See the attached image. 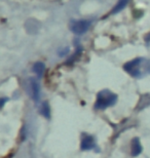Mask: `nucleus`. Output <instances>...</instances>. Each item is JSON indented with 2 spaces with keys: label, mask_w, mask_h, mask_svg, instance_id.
<instances>
[{
  "label": "nucleus",
  "mask_w": 150,
  "mask_h": 158,
  "mask_svg": "<svg viewBox=\"0 0 150 158\" xmlns=\"http://www.w3.org/2000/svg\"><path fill=\"white\" fill-rule=\"evenodd\" d=\"M146 41H150V33L146 36Z\"/></svg>",
  "instance_id": "obj_10"
},
{
  "label": "nucleus",
  "mask_w": 150,
  "mask_h": 158,
  "mask_svg": "<svg viewBox=\"0 0 150 158\" xmlns=\"http://www.w3.org/2000/svg\"><path fill=\"white\" fill-rule=\"evenodd\" d=\"M33 70H34L35 73L37 74L38 77H42V75L44 73V70H45V66H44L43 63L37 62L36 64H34V66H33Z\"/></svg>",
  "instance_id": "obj_7"
},
{
  "label": "nucleus",
  "mask_w": 150,
  "mask_h": 158,
  "mask_svg": "<svg viewBox=\"0 0 150 158\" xmlns=\"http://www.w3.org/2000/svg\"><path fill=\"white\" fill-rule=\"evenodd\" d=\"M95 147V140L92 135H85L82 138L80 148L81 150H91Z\"/></svg>",
  "instance_id": "obj_5"
},
{
  "label": "nucleus",
  "mask_w": 150,
  "mask_h": 158,
  "mask_svg": "<svg viewBox=\"0 0 150 158\" xmlns=\"http://www.w3.org/2000/svg\"><path fill=\"white\" fill-rule=\"evenodd\" d=\"M90 26L91 22L88 20H75L70 23V30L77 35H81L87 32Z\"/></svg>",
  "instance_id": "obj_3"
},
{
  "label": "nucleus",
  "mask_w": 150,
  "mask_h": 158,
  "mask_svg": "<svg viewBox=\"0 0 150 158\" xmlns=\"http://www.w3.org/2000/svg\"><path fill=\"white\" fill-rule=\"evenodd\" d=\"M30 87H31V94H32V99L34 101L39 100V94H40V87L39 83L37 82L36 79L30 78Z\"/></svg>",
  "instance_id": "obj_4"
},
{
  "label": "nucleus",
  "mask_w": 150,
  "mask_h": 158,
  "mask_svg": "<svg viewBox=\"0 0 150 158\" xmlns=\"http://www.w3.org/2000/svg\"><path fill=\"white\" fill-rule=\"evenodd\" d=\"M141 152H142V146L141 143H140V140L138 138L134 139L132 142V155L138 156Z\"/></svg>",
  "instance_id": "obj_6"
},
{
  "label": "nucleus",
  "mask_w": 150,
  "mask_h": 158,
  "mask_svg": "<svg viewBox=\"0 0 150 158\" xmlns=\"http://www.w3.org/2000/svg\"><path fill=\"white\" fill-rule=\"evenodd\" d=\"M127 1H129V0H119V1L117 2V4L115 5V7H114V9L112 10V14H116V12H118L122 8H124V6L127 4Z\"/></svg>",
  "instance_id": "obj_9"
},
{
  "label": "nucleus",
  "mask_w": 150,
  "mask_h": 158,
  "mask_svg": "<svg viewBox=\"0 0 150 158\" xmlns=\"http://www.w3.org/2000/svg\"><path fill=\"white\" fill-rule=\"evenodd\" d=\"M117 100L116 94H112L109 90H102L98 94L97 102H96V108L105 109L107 107L113 106Z\"/></svg>",
  "instance_id": "obj_2"
},
{
  "label": "nucleus",
  "mask_w": 150,
  "mask_h": 158,
  "mask_svg": "<svg viewBox=\"0 0 150 158\" xmlns=\"http://www.w3.org/2000/svg\"><path fill=\"white\" fill-rule=\"evenodd\" d=\"M40 113L42 114L45 118H49L50 116V110H49V107L47 105L46 102H44L41 106V109H40Z\"/></svg>",
  "instance_id": "obj_8"
},
{
  "label": "nucleus",
  "mask_w": 150,
  "mask_h": 158,
  "mask_svg": "<svg viewBox=\"0 0 150 158\" xmlns=\"http://www.w3.org/2000/svg\"><path fill=\"white\" fill-rule=\"evenodd\" d=\"M124 70L134 77H143L150 73V61L135 59L124 65Z\"/></svg>",
  "instance_id": "obj_1"
}]
</instances>
